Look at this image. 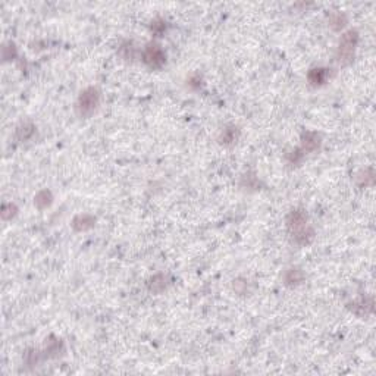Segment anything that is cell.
I'll list each match as a JSON object with an SVG mask.
<instances>
[{
	"mask_svg": "<svg viewBox=\"0 0 376 376\" xmlns=\"http://www.w3.org/2000/svg\"><path fill=\"white\" fill-rule=\"evenodd\" d=\"M286 228L298 246H307L314 238V231L307 226V215L303 209L291 210L286 216Z\"/></svg>",
	"mask_w": 376,
	"mask_h": 376,
	"instance_id": "obj_1",
	"label": "cell"
},
{
	"mask_svg": "<svg viewBox=\"0 0 376 376\" xmlns=\"http://www.w3.org/2000/svg\"><path fill=\"white\" fill-rule=\"evenodd\" d=\"M359 44V32L356 30H348L341 35L338 49H337V61L340 65L347 66L354 61L356 49Z\"/></svg>",
	"mask_w": 376,
	"mask_h": 376,
	"instance_id": "obj_2",
	"label": "cell"
},
{
	"mask_svg": "<svg viewBox=\"0 0 376 376\" xmlns=\"http://www.w3.org/2000/svg\"><path fill=\"white\" fill-rule=\"evenodd\" d=\"M100 104V93L95 87H89L80 94L75 110L81 118H90Z\"/></svg>",
	"mask_w": 376,
	"mask_h": 376,
	"instance_id": "obj_3",
	"label": "cell"
},
{
	"mask_svg": "<svg viewBox=\"0 0 376 376\" xmlns=\"http://www.w3.org/2000/svg\"><path fill=\"white\" fill-rule=\"evenodd\" d=\"M143 61L147 66H150L153 69H159L165 65L166 55L159 44L150 43V44H147V47L143 52Z\"/></svg>",
	"mask_w": 376,
	"mask_h": 376,
	"instance_id": "obj_4",
	"label": "cell"
},
{
	"mask_svg": "<svg viewBox=\"0 0 376 376\" xmlns=\"http://www.w3.org/2000/svg\"><path fill=\"white\" fill-rule=\"evenodd\" d=\"M322 144V138L317 132H313V131H304L301 134V146L298 147L304 155L307 153H313L316 150H319Z\"/></svg>",
	"mask_w": 376,
	"mask_h": 376,
	"instance_id": "obj_5",
	"label": "cell"
},
{
	"mask_svg": "<svg viewBox=\"0 0 376 376\" xmlns=\"http://www.w3.org/2000/svg\"><path fill=\"white\" fill-rule=\"evenodd\" d=\"M350 310L359 317H366L374 312V300L372 297H362L353 303H350Z\"/></svg>",
	"mask_w": 376,
	"mask_h": 376,
	"instance_id": "obj_6",
	"label": "cell"
},
{
	"mask_svg": "<svg viewBox=\"0 0 376 376\" xmlns=\"http://www.w3.org/2000/svg\"><path fill=\"white\" fill-rule=\"evenodd\" d=\"M328 78H329V69H328V68H322V66L313 68V69H310L309 74H307V80H309V83H310L313 87H320V86H323V84L328 81Z\"/></svg>",
	"mask_w": 376,
	"mask_h": 376,
	"instance_id": "obj_7",
	"label": "cell"
},
{
	"mask_svg": "<svg viewBox=\"0 0 376 376\" xmlns=\"http://www.w3.org/2000/svg\"><path fill=\"white\" fill-rule=\"evenodd\" d=\"M304 281V272L300 268H289L283 274V282L288 286H297Z\"/></svg>",
	"mask_w": 376,
	"mask_h": 376,
	"instance_id": "obj_8",
	"label": "cell"
},
{
	"mask_svg": "<svg viewBox=\"0 0 376 376\" xmlns=\"http://www.w3.org/2000/svg\"><path fill=\"white\" fill-rule=\"evenodd\" d=\"M94 223H95V218L92 216V215H78L74 222H72V226L75 231H87L90 228H93Z\"/></svg>",
	"mask_w": 376,
	"mask_h": 376,
	"instance_id": "obj_9",
	"label": "cell"
},
{
	"mask_svg": "<svg viewBox=\"0 0 376 376\" xmlns=\"http://www.w3.org/2000/svg\"><path fill=\"white\" fill-rule=\"evenodd\" d=\"M238 135H240V129L235 126V125H229L226 126L222 132H220V137H219V141L225 146L228 144H232L238 140Z\"/></svg>",
	"mask_w": 376,
	"mask_h": 376,
	"instance_id": "obj_10",
	"label": "cell"
},
{
	"mask_svg": "<svg viewBox=\"0 0 376 376\" xmlns=\"http://www.w3.org/2000/svg\"><path fill=\"white\" fill-rule=\"evenodd\" d=\"M347 24V16L343 12H332L329 15V27L335 31H340L345 27Z\"/></svg>",
	"mask_w": 376,
	"mask_h": 376,
	"instance_id": "obj_11",
	"label": "cell"
},
{
	"mask_svg": "<svg viewBox=\"0 0 376 376\" xmlns=\"http://www.w3.org/2000/svg\"><path fill=\"white\" fill-rule=\"evenodd\" d=\"M52 200H53L52 192H50L49 189H41V191L35 195L34 204H35L40 210H43V209H46V207H49V206L52 204Z\"/></svg>",
	"mask_w": 376,
	"mask_h": 376,
	"instance_id": "obj_12",
	"label": "cell"
},
{
	"mask_svg": "<svg viewBox=\"0 0 376 376\" xmlns=\"http://www.w3.org/2000/svg\"><path fill=\"white\" fill-rule=\"evenodd\" d=\"M166 285H168V282H166V277L165 275H156V277H153L150 282H149V289L152 291V292H160V291H163L165 288H166Z\"/></svg>",
	"mask_w": 376,
	"mask_h": 376,
	"instance_id": "obj_13",
	"label": "cell"
},
{
	"mask_svg": "<svg viewBox=\"0 0 376 376\" xmlns=\"http://www.w3.org/2000/svg\"><path fill=\"white\" fill-rule=\"evenodd\" d=\"M375 183V172L372 168L365 169L360 175H359V184L362 187H372Z\"/></svg>",
	"mask_w": 376,
	"mask_h": 376,
	"instance_id": "obj_14",
	"label": "cell"
},
{
	"mask_svg": "<svg viewBox=\"0 0 376 376\" xmlns=\"http://www.w3.org/2000/svg\"><path fill=\"white\" fill-rule=\"evenodd\" d=\"M34 131H35V126H34V125H31V124H24V125H21V126L18 128L16 137H18L21 141H25V140H28V138L32 137Z\"/></svg>",
	"mask_w": 376,
	"mask_h": 376,
	"instance_id": "obj_15",
	"label": "cell"
},
{
	"mask_svg": "<svg viewBox=\"0 0 376 376\" xmlns=\"http://www.w3.org/2000/svg\"><path fill=\"white\" fill-rule=\"evenodd\" d=\"M303 157H304V153L300 149H295V150H292L291 153L286 155V160H288L289 165H298L303 160Z\"/></svg>",
	"mask_w": 376,
	"mask_h": 376,
	"instance_id": "obj_16",
	"label": "cell"
},
{
	"mask_svg": "<svg viewBox=\"0 0 376 376\" xmlns=\"http://www.w3.org/2000/svg\"><path fill=\"white\" fill-rule=\"evenodd\" d=\"M165 30H166V24H165L162 19L155 21V22H153V25H152V31H153V32H156V34H162Z\"/></svg>",
	"mask_w": 376,
	"mask_h": 376,
	"instance_id": "obj_17",
	"label": "cell"
},
{
	"mask_svg": "<svg viewBox=\"0 0 376 376\" xmlns=\"http://www.w3.org/2000/svg\"><path fill=\"white\" fill-rule=\"evenodd\" d=\"M189 86H194L195 89H200V86H201V80H200V77H192V78L189 80Z\"/></svg>",
	"mask_w": 376,
	"mask_h": 376,
	"instance_id": "obj_18",
	"label": "cell"
}]
</instances>
